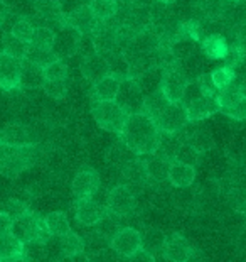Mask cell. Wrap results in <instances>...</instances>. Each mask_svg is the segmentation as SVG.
<instances>
[{
  "mask_svg": "<svg viewBox=\"0 0 246 262\" xmlns=\"http://www.w3.org/2000/svg\"><path fill=\"white\" fill-rule=\"evenodd\" d=\"M142 112L154 120L160 134H179L189 124L182 103L169 102L160 90L145 95Z\"/></svg>",
  "mask_w": 246,
  "mask_h": 262,
  "instance_id": "1",
  "label": "cell"
},
{
  "mask_svg": "<svg viewBox=\"0 0 246 262\" xmlns=\"http://www.w3.org/2000/svg\"><path fill=\"white\" fill-rule=\"evenodd\" d=\"M120 136L130 152L135 156H152L159 147L162 134L149 115L138 112L128 117L125 129Z\"/></svg>",
  "mask_w": 246,
  "mask_h": 262,
  "instance_id": "2",
  "label": "cell"
},
{
  "mask_svg": "<svg viewBox=\"0 0 246 262\" xmlns=\"http://www.w3.org/2000/svg\"><path fill=\"white\" fill-rule=\"evenodd\" d=\"M36 159L34 146L27 147H10L0 144V174L15 178L22 171L31 168Z\"/></svg>",
  "mask_w": 246,
  "mask_h": 262,
  "instance_id": "3",
  "label": "cell"
},
{
  "mask_svg": "<svg viewBox=\"0 0 246 262\" xmlns=\"http://www.w3.org/2000/svg\"><path fill=\"white\" fill-rule=\"evenodd\" d=\"M94 122L102 127L103 130L121 134L125 129L130 114L125 108L111 100V102H94L91 108Z\"/></svg>",
  "mask_w": 246,
  "mask_h": 262,
  "instance_id": "4",
  "label": "cell"
},
{
  "mask_svg": "<svg viewBox=\"0 0 246 262\" xmlns=\"http://www.w3.org/2000/svg\"><path fill=\"white\" fill-rule=\"evenodd\" d=\"M10 232L14 235H17L24 244H31V245H44L51 238L46 225H44V219L32 213V211H29L22 219L15 220Z\"/></svg>",
  "mask_w": 246,
  "mask_h": 262,
  "instance_id": "5",
  "label": "cell"
},
{
  "mask_svg": "<svg viewBox=\"0 0 246 262\" xmlns=\"http://www.w3.org/2000/svg\"><path fill=\"white\" fill-rule=\"evenodd\" d=\"M194 90L195 93L192 97L182 98V107L186 108L187 122H201L219 112V97H209V95L201 93L195 83Z\"/></svg>",
  "mask_w": 246,
  "mask_h": 262,
  "instance_id": "6",
  "label": "cell"
},
{
  "mask_svg": "<svg viewBox=\"0 0 246 262\" xmlns=\"http://www.w3.org/2000/svg\"><path fill=\"white\" fill-rule=\"evenodd\" d=\"M189 78L177 64L167 66L162 70L160 78V88L162 95L172 103H182V98L186 95V90L189 86Z\"/></svg>",
  "mask_w": 246,
  "mask_h": 262,
  "instance_id": "7",
  "label": "cell"
},
{
  "mask_svg": "<svg viewBox=\"0 0 246 262\" xmlns=\"http://www.w3.org/2000/svg\"><path fill=\"white\" fill-rule=\"evenodd\" d=\"M106 210L116 219H125L130 216L137 208V198L133 189L128 185H116L110 189L106 196Z\"/></svg>",
  "mask_w": 246,
  "mask_h": 262,
  "instance_id": "8",
  "label": "cell"
},
{
  "mask_svg": "<svg viewBox=\"0 0 246 262\" xmlns=\"http://www.w3.org/2000/svg\"><path fill=\"white\" fill-rule=\"evenodd\" d=\"M22 66H24V59L0 51V90L12 92L20 88Z\"/></svg>",
  "mask_w": 246,
  "mask_h": 262,
  "instance_id": "9",
  "label": "cell"
},
{
  "mask_svg": "<svg viewBox=\"0 0 246 262\" xmlns=\"http://www.w3.org/2000/svg\"><path fill=\"white\" fill-rule=\"evenodd\" d=\"M110 247L113 249L120 257L128 259L142 249V233L132 227H121L120 230L111 237Z\"/></svg>",
  "mask_w": 246,
  "mask_h": 262,
  "instance_id": "10",
  "label": "cell"
},
{
  "mask_svg": "<svg viewBox=\"0 0 246 262\" xmlns=\"http://www.w3.org/2000/svg\"><path fill=\"white\" fill-rule=\"evenodd\" d=\"M143 98H145V93L142 92V88L138 86V83L135 80H132V78H127V80H123L120 83V90H118V95H116L115 102L121 105V107L132 115V114L142 112Z\"/></svg>",
  "mask_w": 246,
  "mask_h": 262,
  "instance_id": "11",
  "label": "cell"
},
{
  "mask_svg": "<svg viewBox=\"0 0 246 262\" xmlns=\"http://www.w3.org/2000/svg\"><path fill=\"white\" fill-rule=\"evenodd\" d=\"M108 210L106 206L93 198H85V200H76L75 203V216L76 222L83 227H94L102 222Z\"/></svg>",
  "mask_w": 246,
  "mask_h": 262,
  "instance_id": "12",
  "label": "cell"
},
{
  "mask_svg": "<svg viewBox=\"0 0 246 262\" xmlns=\"http://www.w3.org/2000/svg\"><path fill=\"white\" fill-rule=\"evenodd\" d=\"M81 39H83V36L76 29H72L71 26H68V24L61 26L59 31L56 32V36H54L53 53L59 59L72 56V54H75L78 49H80Z\"/></svg>",
  "mask_w": 246,
  "mask_h": 262,
  "instance_id": "13",
  "label": "cell"
},
{
  "mask_svg": "<svg viewBox=\"0 0 246 262\" xmlns=\"http://www.w3.org/2000/svg\"><path fill=\"white\" fill-rule=\"evenodd\" d=\"M98 189H100V174L91 168L81 169L72 178L71 191L76 200L93 198Z\"/></svg>",
  "mask_w": 246,
  "mask_h": 262,
  "instance_id": "14",
  "label": "cell"
},
{
  "mask_svg": "<svg viewBox=\"0 0 246 262\" xmlns=\"http://www.w3.org/2000/svg\"><path fill=\"white\" fill-rule=\"evenodd\" d=\"M66 24L76 29L81 36H93L102 22L94 17L91 9L86 7V5H80V7L72 9L71 12L66 14Z\"/></svg>",
  "mask_w": 246,
  "mask_h": 262,
  "instance_id": "15",
  "label": "cell"
},
{
  "mask_svg": "<svg viewBox=\"0 0 246 262\" xmlns=\"http://www.w3.org/2000/svg\"><path fill=\"white\" fill-rule=\"evenodd\" d=\"M219 112L234 120L246 119V97L238 92V88L229 86L219 93Z\"/></svg>",
  "mask_w": 246,
  "mask_h": 262,
  "instance_id": "16",
  "label": "cell"
},
{
  "mask_svg": "<svg viewBox=\"0 0 246 262\" xmlns=\"http://www.w3.org/2000/svg\"><path fill=\"white\" fill-rule=\"evenodd\" d=\"M192 245L181 233H170L167 237L165 247H164V255L165 260L169 262H189L192 257Z\"/></svg>",
  "mask_w": 246,
  "mask_h": 262,
  "instance_id": "17",
  "label": "cell"
},
{
  "mask_svg": "<svg viewBox=\"0 0 246 262\" xmlns=\"http://www.w3.org/2000/svg\"><path fill=\"white\" fill-rule=\"evenodd\" d=\"M80 68H81L83 76L91 83H96L100 80H103L105 76H110L108 58H105L103 54H100L96 51L86 54L81 61Z\"/></svg>",
  "mask_w": 246,
  "mask_h": 262,
  "instance_id": "18",
  "label": "cell"
},
{
  "mask_svg": "<svg viewBox=\"0 0 246 262\" xmlns=\"http://www.w3.org/2000/svg\"><path fill=\"white\" fill-rule=\"evenodd\" d=\"M0 144L10 147H27L34 146L32 144V134L26 125L10 124L0 130Z\"/></svg>",
  "mask_w": 246,
  "mask_h": 262,
  "instance_id": "19",
  "label": "cell"
},
{
  "mask_svg": "<svg viewBox=\"0 0 246 262\" xmlns=\"http://www.w3.org/2000/svg\"><path fill=\"white\" fill-rule=\"evenodd\" d=\"M34 12L39 19L58 24V27L66 24V12L59 0H36Z\"/></svg>",
  "mask_w": 246,
  "mask_h": 262,
  "instance_id": "20",
  "label": "cell"
},
{
  "mask_svg": "<svg viewBox=\"0 0 246 262\" xmlns=\"http://www.w3.org/2000/svg\"><path fill=\"white\" fill-rule=\"evenodd\" d=\"M167 180H169V183L174 188H187V186H191L195 180V168L174 161V163L169 164Z\"/></svg>",
  "mask_w": 246,
  "mask_h": 262,
  "instance_id": "21",
  "label": "cell"
},
{
  "mask_svg": "<svg viewBox=\"0 0 246 262\" xmlns=\"http://www.w3.org/2000/svg\"><path fill=\"white\" fill-rule=\"evenodd\" d=\"M120 83L116 76H105L103 80H100L96 83H93L91 88V97L94 102H111V100H116V95L120 90Z\"/></svg>",
  "mask_w": 246,
  "mask_h": 262,
  "instance_id": "22",
  "label": "cell"
},
{
  "mask_svg": "<svg viewBox=\"0 0 246 262\" xmlns=\"http://www.w3.org/2000/svg\"><path fill=\"white\" fill-rule=\"evenodd\" d=\"M26 255V244L12 232L0 235V260H14Z\"/></svg>",
  "mask_w": 246,
  "mask_h": 262,
  "instance_id": "23",
  "label": "cell"
},
{
  "mask_svg": "<svg viewBox=\"0 0 246 262\" xmlns=\"http://www.w3.org/2000/svg\"><path fill=\"white\" fill-rule=\"evenodd\" d=\"M228 51L229 44L221 34H209L203 39V53L209 59H225Z\"/></svg>",
  "mask_w": 246,
  "mask_h": 262,
  "instance_id": "24",
  "label": "cell"
},
{
  "mask_svg": "<svg viewBox=\"0 0 246 262\" xmlns=\"http://www.w3.org/2000/svg\"><path fill=\"white\" fill-rule=\"evenodd\" d=\"M44 225H46L49 235L51 237H64L66 233L71 232L69 220L64 211H51L44 216Z\"/></svg>",
  "mask_w": 246,
  "mask_h": 262,
  "instance_id": "25",
  "label": "cell"
},
{
  "mask_svg": "<svg viewBox=\"0 0 246 262\" xmlns=\"http://www.w3.org/2000/svg\"><path fill=\"white\" fill-rule=\"evenodd\" d=\"M167 242V235L159 228H149L147 232L142 233V249L145 252L152 254L154 257H157L159 254L164 252Z\"/></svg>",
  "mask_w": 246,
  "mask_h": 262,
  "instance_id": "26",
  "label": "cell"
},
{
  "mask_svg": "<svg viewBox=\"0 0 246 262\" xmlns=\"http://www.w3.org/2000/svg\"><path fill=\"white\" fill-rule=\"evenodd\" d=\"M59 247L64 257L75 259L85 252V238L80 237L75 232H68L64 237L59 238Z\"/></svg>",
  "mask_w": 246,
  "mask_h": 262,
  "instance_id": "27",
  "label": "cell"
},
{
  "mask_svg": "<svg viewBox=\"0 0 246 262\" xmlns=\"http://www.w3.org/2000/svg\"><path fill=\"white\" fill-rule=\"evenodd\" d=\"M145 163V171H147L149 181L160 183L167 180V171H169V161L159 158V156L152 154L149 159H143Z\"/></svg>",
  "mask_w": 246,
  "mask_h": 262,
  "instance_id": "28",
  "label": "cell"
},
{
  "mask_svg": "<svg viewBox=\"0 0 246 262\" xmlns=\"http://www.w3.org/2000/svg\"><path fill=\"white\" fill-rule=\"evenodd\" d=\"M89 9L100 22H108L118 14V2L116 0H93L89 4Z\"/></svg>",
  "mask_w": 246,
  "mask_h": 262,
  "instance_id": "29",
  "label": "cell"
},
{
  "mask_svg": "<svg viewBox=\"0 0 246 262\" xmlns=\"http://www.w3.org/2000/svg\"><path fill=\"white\" fill-rule=\"evenodd\" d=\"M42 85H44L42 68L24 61V66H22L20 88H42Z\"/></svg>",
  "mask_w": 246,
  "mask_h": 262,
  "instance_id": "30",
  "label": "cell"
},
{
  "mask_svg": "<svg viewBox=\"0 0 246 262\" xmlns=\"http://www.w3.org/2000/svg\"><path fill=\"white\" fill-rule=\"evenodd\" d=\"M54 36H56V31L53 29V27H49V26H36L34 36H32L29 46L37 48V49H44V51H53Z\"/></svg>",
  "mask_w": 246,
  "mask_h": 262,
  "instance_id": "31",
  "label": "cell"
},
{
  "mask_svg": "<svg viewBox=\"0 0 246 262\" xmlns=\"http://www.w3.org/2000/svg\"><path fill=\"white\" fill-rule=\"evenodd\" d=\"M209 76H211V81H212V85H214V88L221 93V92L228 90L229 86H233V81H234L236 73H234L233 68L223 64V66H219V68L212 70Z\"/></svg>",
  "mask_w": 246,
  "mask_h": 262,
  "instance_id": "32",
  "label": "cell"
},
{
  "mask_svg": "<svg viewBox=\"0 0 246 262\" xmlns=\"http://www.w3.org/2000/svg\"><path fill=\"white\" fill-rule=\"evenodd\" d=\"M201 39V27L195 20H186L177 27L174 44L177 42H195Z\"/></svg>",
  "mask_w": 246,
  "mask_h": 262,
  "instance_id": "33",
  "label": "cell"
},
{
  "mask_svg": "<svg viewBox=\"0 0 246 262\" xmlns=\"http://www.w3.org/2000/svg\"><path fill=\"white\" fill-rule=\"evenodd\" d=\"M34 31H36L34 22H32L31 19H27V17H20L12 24L10 34H12L15 39H19V41H22V42L31 44V39H32V36H34Z\"/></svg>",
  "mask_w": 246,
  "mask_h": 262,
  "instance_id": "34",
  "label": "cell"
},
{
  "mask_svg": "<svg viewBox=\"0 0 246 262\" xmlns=\"http://www.w3.org/2000/svg\"><path fill=\"white\" fill-rule=\"evenodd\" d=\"M186 142L192 149L198 150L199 154L206 152V150H211L212 146H214V141H212L211 134L208 130H204V129H199V130L192 132V134H189V136L186 137Z\"/></svg>",
  "mask_w": 246,
  "mask_h": 262,
  "instance_id": "35",
  "label": "cell"
},
{
  "mask_svg": "<svg viewBox=\"0 0 246 262\" xmlns=\"http://www.w3.org/2000/svg\"><path fill=\"white\" fill-rule=\"evenodd\" d=\"M2 46H4V49H2L4 53L12 54V56L19 58V59H24L26 54H27V49H29V44L22 42V41H19V39H15L12 34H10V32L2 37Z\"/></svg>",
  "mask_w": 246,
  "mask_h": 262,
  "instance_id": "36",
  "label": "cell"
},
{
  "mask_svg": "<svg viewBox=\"0 0 246 262\" xmlns=\"http://www.w3.org/2000/svg\"><path fill=\"white\" fill-rule=\"evenodd\" d=\"M44 81H66L68 80V66L63 59H56L54 63L42 70Z\"/></svg>",
  "mask_w": 246,
  "mask_h": 262,
  "instance_id": "37",
  "label": "cell"
},
{
  "mask_svg": "<svg viewBox=\"0 0 246 262\" xmlns=\"http://www.w3.org/2000/svg\"><path fill=\"white\" fill-rule=\"evenodd\" d=\"M199 158H201V154L198 152V150L192 149L186 141H184V142L179 144L174 161L182 163V164H189V166H192V168H195V164L199 163Z\"/></svg>",
  "mask_w": 246,
  "mask_h": 262,
  "instance_id": "38",
  "label": "cell"
},
{
  "mask_svg": "<svg viewBox=\"0 0 246 262\" xmlns=\"http://www.w3.org/2000/svg\"><path fill=\"white\" fill-rule=\"evenodd\" d=\"M0 211H4L5 215H9L12 219V222H15L29 213V208L22 202H19V200H9V202H5L0 206Z\"/></svg>",
  "mask_w": 246,
  "mask_h": 262,
  "instance_id": "39",
  "label": "cell"
},
{
  "mask_svg": "<svg viewBox=\"0 0 246 262\" xmlns=\"http://www.w3.org/2000/svg\"><path fill=\"white\" fill-rule=\"evenodd\" d=\"M42 90L46 92L47 97H51L54 100L64 98L66 92H68V83L66 81H44Z\"/></svg>",
  "mask_w": 246,
  "mask_h": 262,
  "instance_id": "40",
  "label": "cell"
},
{
  "mask_svg": "<svg viewBox=\"0 0 246 262\" xmlns=\"http://www.w3.org/2000/svg\"><path fill=\"white\" fill-rule=\"evenodd\" d=\"M128 262H157V257H154L152 254L145 252L143 249H140L138 252H135L132 257H128Z\"/></svg>",
  "mask_w": 246,
  "mask_h": 262,
  "instance_id": "41",
  "label": "cell"
},
{
  "mask_svg": "<svg viewBox=\"0 0 246 262\" xmlns=\"http://www.w3.org/2000/svg\"><path fill=\"white\" fill-rule=\"evenodd\" d=\"M12 219H10L9 215H5L4 211H0V235L5 232H10L12 230Z\"/></svg>",
  "mask_w": 246,
  "mask_h": 262,
  "instance_id": "42",
  "label": "cell"
},
{
  "mask_svg": "<svg viewBox=\"0 0 246 262\" xmlns=\"http://www.w3.org/2000/svg\"><path fill=\"white\" fill-rule=\"evenodd\" d=\"M10 15V5L7 0H0V26L9 19Z\"/></svg>",
  "mask_w": 246,
  "mask_h": 262,
  "instance_id": "43",
  "label": "cell"
},
{
  "mask_svg": "<svg viewBox=\"0 0 246 262\" xmlns=\"http://www.w3.org/2000/svg\"><path fill=\"white\" fill-rule=\"evenodd\" d=\"M238 92L243 95V97H246V76L243 78V81L239 83V86H238Z\"/></svg>",
  "mask_w": 246,
  "mask_h": 262,
  "instance_id": "44",
  "label": "cell"
},
{
  "mask_svg": "<svg viewBox=\"0 0 246 262\" xmlns=\"http://www.w3.org/2000/svg\"><path fill=\"white\" fill-rule=\"evenodd\" d=\"M0 262H32L27 255H22V257H19V259H14V260H0Z\"/></svg>",
  "mask_w": 246,
  "mask_h": 262,
  "instance_id": "45",
  "label": "cell"
},
{
  "mask_svg": "<svg viewBox=\"0 0 246 262\" xmlns=\"http://www.w3.org/2000/svg\"><path fill=\"white\" fill-rule=\"evenodd\" d=\"M93 0H80V4L81 5H86V7H89V4H91Z\"/></svg>",
  "mask_w": 246,
  "mask_h": 262,
  "instance_id": "46",
  "label": "cell"
},
{
  "mask_svg": "<svg viewBox=\"0 0 246 262\" xmlns=\"http://www.w3.org/2000/svg\"><path fill=\"white\" fill-rule=\"evenodd\" d=\"M159 2H160V4H172L174 0H159Z\"/></svg>",
  "mask_w": 246,
  "mask_h": 262,
  "instance_id": "47",
  "label": "cell"
},
{
  "mask_svg": "<svg viewBox=\"0 0 246 262\" xmlns=\"http://www.w3.org/2000/svg\"><path fill=\"white\" fill-rule=\"evenodd\" d=\"M229 2H239V0H229Z\"/></svg>",
  "mask_w": 246,
  "mask_h": 262,
  "instance_id": "48",
  "label": "cell"
}]
</instances>
